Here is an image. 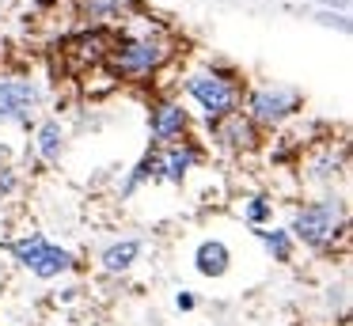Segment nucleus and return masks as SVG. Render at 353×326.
<instances>
[{
	"instance_id": "f257e3e1",
	"label": "nucleus",
	"mask_w": 353,
	"mask_h": 326,
	"mask_svg": "<svg viewBox=\"0 0 353 326\" xmlns=\"http://www.w3.org/2000/svg\"><path fill=\"white\" fill-rule=\"evenodd\" d=\"M171 38L160 27L125 30L114 34V45L107 53V72L114 80H148L171 61Z\"/></svg>"
},
{
	"instance_id": "f03ea898",
	"label": "nucleus",
	"mask_w": 353,
	"mask_h": 326,
	"mask_svg": "<svg viewBox=\"0 0 353 326\" xmlns=\"http://www.w3.org/2000/svg\"><path fill=\"white\" fill-rule=\"evenodd\" d=\"M350 227V212H345V197L342 194H323L315 201L300 205L292 212L289 235L292 243H304L312 250H327L334 247V239H342Z\"/></svg>"
},
{
	"instance_id": "7ed1b4c3",
	"label": "nucleus",
	"mask_w": 353,
	"mask_h": 326,
	"mask_svg": "<svg viewBox=\"0 0 353 326\" xmlns=\"http://www.w3.org/2000/svg\"><path fill=\"white\" fill-rule=\"evenodd\" d=\"M183 91L194 99V106L201 110L205 125L243 110V83L232 72H224V68H194L183 80Z\"/></svg>"
},
{
	"instance_id": "20e7f679",
	"label": "nucleus",
	"mask_w": 353,
	"mask_h": 326,
	"mask_svg": "<svg viewBox=\"0 0 353 326\" xmlns=\"http://www.w3.org/2000/svg\"><path fill=\"white\" fill-rule=\"evenodd\" d=\"M8 254H12V262L23 265V269L39 281H57V277L77 269V254H72L69 247H61V243L46 239L42 232H27V235H19V239H12Z\"/></svg>"
},
{
	"instance_id": "39448f33",
	"label": "nucleus",
	"mask_w": 353,
	"mask_h": 326,
	"mask_svg": "<svg viewBox=\"0 0 353 326\" xmlns=\"http://www.w3.org/2000/svg\"><path fill=\"white\" fill-rule=\"evenodd\" d=\"M300 103H304L300 88L266 80V83H254V88L247 91V110L243 114L259 129H281L285 121H292L300 114Z\"/></svg>"
},
{
	"instance_id": "423d86ee",
	"label": "nucleus",
	"mask_w": 353,
	"mask_h": 326,
	"mask_svg": "<svg viewBox=\"0 0 353 326\" xmlns=\"http://www.w3.org/2000/svg\"><path fill=\"white\" fill-rule=\"evenodd\" d=\"M42 106V83L31 76H0V125L27 129Z\"/></svg>"
},
{
	"instance_id": "0eeeda50",
	"label": "nucleus",
	"mask_w": 353,
	"mask_h": 326,
	"mask_svg": "<svg viewBox=\"0 0 353 326\" xmlns=\"http://www.w3.org/2000/svg\"><path fill=\"white\" fill-rule=\"evenodd\" d=\"M186 129H190V110L179 99L152 103V114H148V141H152V148H168V144L186 141Z\"/></svg>"
},
{
	"instance_id": "6e6552de",
	"label": "nucleus",
	"mask_w": 353,
	"mask_h": 326,
	"mask_svg": "<svg viewBox=\"0 0 353 326\" xmlns=\"http://www.w3.org/2000/svg\"><path fill=\"white\" fill-rule=\"evenodd\" d=\"M209 133H213L216 148L236 152V156H239V152H254V148H259V125H254L243 110H236V114H228V118L213 121Z\"/></svg>"
},
{
	"instance_id": "1a4fd4ad",
	"label": "nucleus",
	"mask_w": 353,
	"mask_h": 326,
	"mask_svg": "<svg viewBox=\"0 0 353 326\" xmlns=\"http://www.w3.org/2000/svg\"><path fill=\"white\" fill-rule=\"evenodd\" d=\"M156 152H160V182H171V186H183L186 174L201 163V148L194 141H179Z\"/></svg>"
},
{
	"instance_id": "9d476101",
	"label": "nucleus",
	"mask_w": 353,
	"mask_h": 326,
	"mask_svg": "<svg viewBox=\"0 0 353 326\" xmlns=\"http://www.w3.org/2000/svg\"><path fill=\"white\" fill-rule=\"evenodd\" d=\"M232 247L221 239V235H209V239H201L198 247H194V269H198V277H205V281H221V277H228V269H232Z\"/></svg>"
},
{
	"instance_id": "9b49d317",
	"label": "nucleus",
	"mask_w": 353,
	"mask_h": 326,
	"mask_svg": "<svg viewBox=\"0 0 353 326\" xmlns=\"http://www.w3.org/2000/svg\"><path fill=\"white\" fill-rule=\"evenodd\" d=\"M34 156L42 159V163H61L65 148H69V129H65L61 118H46L34 125V141H31Z\"/></svg>"
},
{
	"instance_id": "f8f14e48",
	"label": "nucleus",
	"mask_w": 353,
	"mask_h": 326,
	"mask_svg": "<svg viewBox=\"0 0 353 326\" xmlns=\"http://www.w3.org/2000/svg\"><path fill=\"white\" fill-rule=\"evenodd\" d=\"M342 174H345V148L334 152V144H323L319 152L307 156V174L304 179L312 182V186H327L330 190Z\"/></svg>"
},
{
	"instance_id": "ddd939ff",
	"label": "nucleus",
	"mask_w": 353,
	"mask_h": 326,
	"mask_svg": "<svg viewBox=\"0 0 353 326\" xmlns=\"http://www.w3.org/2000/svg\"><path fill=\"white\" fill-rule=\"evenodd\" d=\"M110 45H114V34H110L107 27H92L84 30V34H77L69 42V53L80 61V65H103L110 53Z\"/></svg>"
},
{
	"instance_id": "4468645a",
	"label": "nucleus",
	"mask_w": 353,
	"mask_h": 326,
	"mask_svg": "<svg viewBox=\"0 0 353 326\" xmlns=\"http://www.w3.org/2000/svg\"><path fill=\"white\" fill-rule=\"evenodd\" d=\"M141 250H145V239H114V243H107V247L99 250V269L103 273H130L133 265H137V258H141Z\"/></svg>"
},
{
	"instance_id": "2eb2a0df",
	"label": "nucleus",
	"mask_w": 353,
	"mask_h": 326,
	"mask_svg": "<svg viewBox=\"0 0 353 326\" xmlns=\"http://www.w3.org/2000/svg\"><path fill=\"white\" fill-rule=\"evenodd\" d=\"M254 235H259V243H262V250H266L270 262H277V265H289L292 262L296 243H292L289 227H254Z\"/></svg>"
},
{
	"instance_id": "dca6fc26",
	"label": "nucleus",
	"mask_w": 353,
	"mask_h": 326,
	"mask_svg": "<svg viewBox=\"0 0 353 326\" xmlns=\"http://www.w3.org/2000/svg\"><path fill=\"white\" fill-rule=\"evenodd\" d=\"M148 182H160V152L156 148H148L145 156L133 163V171L125 174V182H122V197H133L141 186H148Z\"/></svg>"
},
{
	"instance_id": "f3484780",
	"label": "nucleus",
	"mask_w": 353,
	"mask_h": 326,
	"mask_svg": "<svg viewBox=\"0 0 353 326\" xmlns=\"http://www.w3.org/2000/svg\"><path fill=\"white\" fill-rule=\"evenodd\" d=\"M239 216H243V224L251 227H270V220H274V201H270L266 194H247L243 201H239Z\"/></svg>"
},
{
	"instance_id": "a211bd4d",
	"label": "nucleus",
	"mask_w": 353,
	"mask_h": 326,
	"mask_svg": "<svg viewBox=\"0 0 353 326\" xmlns=\"http://www.w3.org/2000/svg\"><path fill=\"white\" fill-rule=\"evenodd\" d=\"M77 12L92 27H107L110 19L122 15V0H77Z\"/></svg>"
},
{
	"instance_id": "6ab92c4d",
	"label": "nucleus",
	"mask_w": 353,
	"mask_h": 326,
	"mask_svg": "<svg viewBox=\"0 0 353 326\" xmlns=\"http://www.w3.org/2000/svg\"><path fill=\"white\" fill-rule=\"evenodd\" d=\"M16 190H19V171L12 163H0V201L16 197Z\"/></svg>"
},
{
	"instance_id": "aec40b11",
	"label": "nucleus",
	"mask_w": 353,
	"mask_h": 326,
	"mask_svg": "<svg viewBox=\"0 0 353 326\" xmlns=\"http://www.w3.org/2000/svg\"><path fill=\"white\" fill-rule=\"evenodd\" d=\"M194 307H198V296H194L190 288H179V292H175V311H183V315H190Z\"/></svg>"
},
{
	"instance_id": "412c9836",
	"label": "nucleus",
	"mask_w": 353,
	"mask_h": 326,
	"mask_svg": "<svg viewBox=\"0 0 353 326\" xmlns=\"http://www.w3.org/2000/svg\"><path fill=\"white\" fill-rule=\"evenodd\" d=\"M315 4H323V12H345L350 0H315Z\"/></svg>"
},
{
	"instance_id": "4be33fe9",
	"label": "nucleus",
	"mask_w": 353,
	"mask_h": 326,
	"mask_svg": "<svg viewBox=\"0 0 353 326\" xmlns=\"http://www.w3.org/2000/svg\"><path fill=\"white\" fill-rule=\"evenodd\" d=\"M39 4H54V0H39Z\"/></svg>"
}]
</instances>
